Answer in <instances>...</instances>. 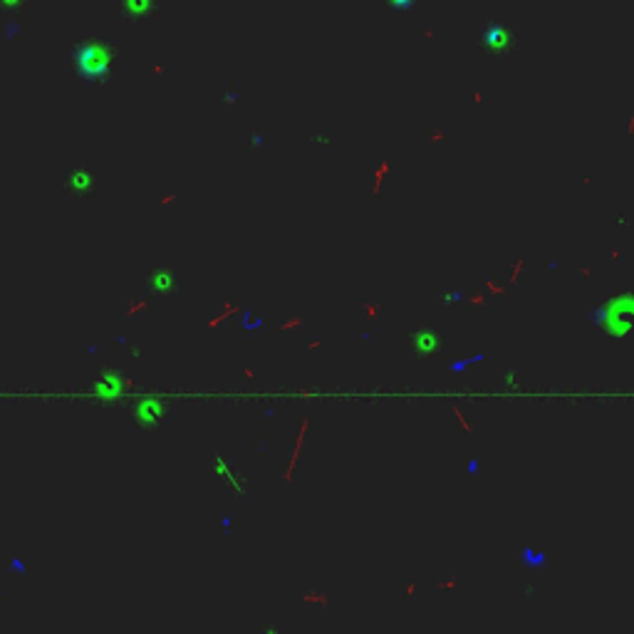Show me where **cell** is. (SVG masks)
Returning a JSON list of instances; mask_svg holds the SVG:
<instances>
[{"mask_svg":"<svg viewBox=\"0 0 634 634\" xmlns=\"http://www.w3.org/2000/svg\"><path fill=\"white\" fill-rule=\"evenodd\" d=\"M308 431H310V419L305 417V419H302L300 434H297V439H295V448H293V456H290V464H288V471L283 473V478H285V481H293V471H295L297 459H300V451H302V446H305V439H308Z\"/></svg>","mask_w":634,"mask_h":634,"instance_id":"cell-1","label":"cell"},{"mask_svg":"<svg viewBox=\"0 0 634 634\" xmlns=\"http://www.w3.org/2000/svg\"><path fill=\"white\" fill-rule=\"evenodd\" d=\"M302 602H310V604H317V607H330V595H322V592H305L302 595Z\"/></svg>","mask_w":634,"mask_h":634,"instance_id":"cell-2","label":"cell"},{"mask_svg":"<svg viewBox=\"0 0 634 634\" xmlns=\"http://www.w3.org/2000/svg\"><path fill=\"white\" fill-rule=\"evenodd\" d=\"M453 417H456V422H459V429H461V431H466V434H473V431H476V429L471 426V422H468V419L464 417V411H461L459 406H453Z\"/></svg>","mask_w":634,"mask_h":634,"instance_id":"cell-3","label":"cell"},{"mask_svg":"<svg viewBox=\"0 0 634 634\" xmlns=\"http://www.w3.org/2000/svg\"><path fill=\"white\" fill-rule=\"evenodd\" d=\"M302 325H305V317H290L280 325V330H300Z\"/></svg>","mask_w":634,"mask_h":634,"instance_id":"cell-4","label":"cell"},{"mask_svg":"<svg viewBox=\"0 0 634 634\" xmlns=\"http://www.w3.org/2000/svg\"><path fill=\"white\" fill-rule=\"evenodd\" d=\"M459 587V577H448V580H439L436 582V590H456Z\"/></svg>","mask_w":634,"mask_h":634,"instance_id":"cell-5","label":"cell"},{"mask_svg":"<svg viewBox=\"0 0 634 634\" xmlns=\"http://www.w3.org/2000/svg\"><path fill=\"white\" fill-rule=\"evenodd\" d=\"M364 313H367L369 320H377V315H379L382 310H379V305H377V302H369V305H364Z\"/></svg>","mask_w":634,"mask_h":634,"instance_id":"cell-6","label":"cell"},{"mask_svg":"<svg viewBox=\"0 0 634 634\" xmlns=\"http://www.w3.org/2000/svg\"><path fill=\"white\" fill-rule=\"evenodd\" d=\"M486 288H488V293H493V295H506V288H501L498 283H486Z\"/></svg>","mask_w":634,"mask_h":634,"instance_id":"cell-7","label":"cell"},{"mask_svg":"<svg viewBox=\"0 0 634 634\" xmlns=\"http://www.w3.org/2000/svg\"><path fill=\"white\" fill-rule=\"evenodd\" d=\"M468 302H471V305H476V308H484V305H486V295H471V297H468Z\"/></svg>","mask_w":634,"mask_h":634,"instance_id":"cell-8","label":"cell"},{"mask_svg":"<svg viewBox=\"0 0 634 634\" xmlns=\"http://www.w3.org/2000/svg\"><path fill=\"white\" fill-rule=\"evenodd\" d=\"M417 590H419L417 582H409V585L404 587V595H406V597H414V595H417Z\"/></svg>","mask_w":634,"mask_h":634,"instance_id":"cell-9","label":"cell"},{"mask_svg":"<svg viewBox=\"0 0 634 634\" xmlns=\"http://www.w3.org/2000/svg\"><path fill=\"white\" fill-rule=\"evenodd\" d=\"M320 347H322V339H313V342L308 344V350H310V352H317Z\"/></svg>","mask_w":634,"mask_h":634,"instance_id":"cell-10","label":"cell"}]
</instances>
